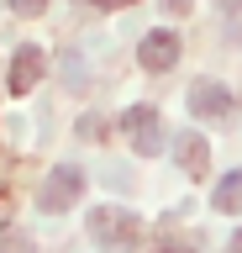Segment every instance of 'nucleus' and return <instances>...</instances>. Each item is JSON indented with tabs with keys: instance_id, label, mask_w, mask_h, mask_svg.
Masks as SVG:
<instances>
[{
	"instance_id": "f257e3e1",
	"label": "nucleus",
	"mask_w": 242,
	"mask_h": 253,
	"mask_svg": "<svg viewBox=\"0 0 242 253\" xmlns=\"http://www.w3.org/2000/svg\"><path fill=\"white\" fill-rule=\"evenodd\" d=\"M90 237H95L100 253H132L142 243V216L121 211V206H95L90 211Z\"/></svg>"
},
{
	"instance_id": "f03ea898",
	"label": "nucleus",
	"mask_w": 242,
	"mask_h": 253,
	"mask_svg": "<svg viewBox=\"0 0 242 253\" xmlns=\"http://www.w3.org/2000/svg\"><path fill=\"white\" fill-rule=\"evenodd\" d=\"M79 195H84V169L79 164H58V169H48V179L37 185V211L58 216L69 206H79Z\"/></svg>"
},
{
	"instance_id": "7ed1b4c3",
	"label": "nucleus",
	"mask_w": 242,
	"mask_h": 253,
	"mask_svg": "<svg viewBox=\"0 0 242 253\" xmlns=\"http://www.w3.org/2000/svg\"><path fill=\"white\" fill-rule=\"evenodd\" d=\"M184 106H190L195 122H232L237 116V95L226 90L221 79H195L190 95H184Z\"/></svg>"
},
{
	"instance_id": "20e7f679",
	"label": "nucleus",
	"mask_w": 242,
	"mask_h": 253,
	"mask_svg": "<svg viewBox=\"0 0 242 253\" xmlns=\"http://www.w3.org/2000/svg\"><path fill=\"white\" fill-rule=\"evenodd\" d=\"M121 132H127V142L142 158H153L163 148V122H158L153 106H127V111H121Z\"/></svg>"
},
{
	"instance_id": "39448f33",
	"label": "nucleus",
	"mask_w": 242,
	"mask_h": 253,
	"mask_svg": "<svg viewBox=\"0 0 242 253\" xmlns=\"http://www.w3.org/2000/svg\"><path fill=\"white\" fill-rule=\"evenodd\" d=\"M137 63H142L147 74H163V69H174V63H179V37H174L169 27L147 32L142 42H137Z\"/></svg>"
},
{
	"instance_id": "423d86ee",
	"label": "nucleus",
	"mask_w": 242,
	"mask_h": 253,
	"mask_svg": "<svg viewBox=\"0 0 242 253\" xmlns=\"http://www.w3.org/2000/svg\"><path fill=\"white\" fill-rule=\"evenodd\" d=\"M42 69H48V58H42V47L37 42H21L16 58H11V74H5V84H11V95H27L42 84Z\"/></svg>"
},
{
	"instance_id": "0eeeda50",
	"label": "nucleus",
	"mask_w": 242,
	"mask_h": 253,
	"mask_svg": "<svg viewBox=\"0 0 242 253\" xmlns=\"http://www.w3.org/2000/svg\"><path fill=\"white\" fill-rule=\"evenodd\" d=\"M174 158H179V169L190 174V179H206L210 174V148H206V137H200L195 126H184L174 137Z\"/></svg>"
},
{
	"instance_id": "6e6552de",
	"label": "nucleus",
	"mask_w": 242,
	"mask_h": 253,
	"mask_svg": "<svg viewBox=\"0 0 242 253\" xmlns=\"http://www.w3.org/2000/svg\"><path fill=\"white\" fill-rule=\"evenodd\" d=\"M210 206H216V211H226V216H242V169H226L221 179H216Z\"/></svg>"
},
{
	"instance_id": "1a4fd4ad",
	"label": "nucleus",
	"mask_w": 242,
	"mask_h": 253,
	"mask_svg": "<svg viewBox=\"0 0 242 253\" xmlns=\"http://www.w3.org/2000/svg\"><path fill=\"white\" fill-rule=\"evenodd\" d=\"M153 253H200L195 237H179V232H158L153 237Z\"/></svg>"
},
{
	"instance_id": "9d476101",
	"label": "nucleus",
	"mask_w": 242,
	"mask_h": 253,
	"mask_svg": "<svg viewBox=\"0 0 242 253\" xmlns=\"http://www.w3.org/2000/svg\"><path fill=\"white\" fill-rule=\"evenodd\" d=\"M105 132H111V122H105V116H95V111H90V116H79V137H84V142H105Z\"/></svg>"
},
{
	"instance_id": "9b49d317",
	"label": "nucleus",
	"mask_w": 242,
	"mask_h": 253,
	"mask_svg": "<svg viewBox=\"0 0 242 253\" xmlns=\"http://www.w3.org/2000/svg\"><path fill=\"white\" fill-rule=\"evenodd\" d=\"M0 253H32V237L21 232V227H5L0 232Z\"/></svg>"
},
{
	"instance_id": "f8f14e48",
	"label": "nucleus",
	"mask_w": 242,
	"mask_h": 253,
	"mask_svg": "<svg viewBox=\"0 0 242 253\" xmlns=\"http://www.w3.org/2000/svg\"><path fill=\"white\" fill-rule=\"evenodd\" d=\"M16 16H37V11H48V0H5Z\"/></svg>"
},
{
	"instance_id": "ddd939ff",
	"label": "nucleus",
	"mask_w": 242,
	"mask_h": 253,
	"mask_svg": "<svg viewBox=\"0 0 242 253\" xmlns=\"http://www.w3.org/2000/svg\"><path fill=\"white\" fill-rule=\"evenodd\" d=\"M190 5H195V0H163V11H169V16H184Z\"/></svg>"
},
{
	"instance_id": "4468645a",
	"label": "nucleus",
	"mask_w": 242,
	"mask_h": 253,
	"mask_svg": "<svg viewBox=\"0 0 242 253\" xmlns=\"http://www.w3.org/2000/svg\"><path fill=\"white\" fill-rule=\"evenodd\" d=\"M226 253H242V227L232 232V243H226Z\"/></svg>"
},
{
	"instance_id": "2eb2a0df",
	"label": "nucleus",
	"mask_w": 242,
	"mask_h": 253,
	"mask_svg": "<svg viewBox=\"0 0 242 253\" xmlns=\"http://www.w3.org/2000/svg\"><path fill=\"white\" fill-rule=\"evenodd\" d=\"M90 5H100V11H116V5H121V0H90Z\"/></svg>"
}]
</instances>
